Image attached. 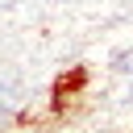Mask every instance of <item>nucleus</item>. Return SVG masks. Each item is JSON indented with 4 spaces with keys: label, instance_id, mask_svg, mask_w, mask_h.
<instances>
[{
    "label": "nucleus",
    "instance_id": "2",
    "mask_svg": "<svg viewBox=\"0 0 133 133\" xmlns=\"http://www.w3.org/2000/svg\"><path fill=\"white\" fill-rule=\"evenodd\" d=\"M46 121H50V116H42L33 104H25V108L12 112V125H17V129H37V125H46Z\"/></svg>",
    "mask_w": 133,
    "mask_h": 133
},
{
    "label": "nucleus",
    "instance_id": "1",
    "mask_svg": "<svg viewBox=\"0 0 133 133\" xmlns=\"http://www.w3.org/2000/svg\"><path fill=\"white\" fill-rule=\"evenodd\" d=\"M87 87H91V66H87V62H75V66H66V71H58V75L50 79L46 116H50V121H66V116L75 112V104L87 96Z\"/></svg>",
    "mask_w": 133,
    "mask_h": 133
}]
</instances>
